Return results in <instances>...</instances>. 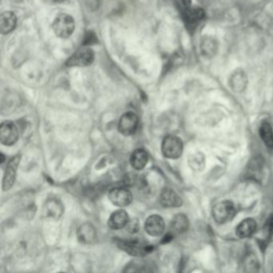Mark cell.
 <instances>
[{
  "mask_svg": "<svg viewBox=\"0 0 273 273\" xmlns=\"http://www.w3.org/2000/svg\"><path fill=\"white\" fill-rule=\"evenodd\" d=\"M18 139V130L14 123L4 121L0 128V141L5 146H12Z\"/></svg>",
  "mask_w": 273,
  "mask_h": 273,
  "instance_id": "ba28073f",
  "label": "cell"
},
{
  "mask_svg": "<svg viewBox=\"0 0 273 273\" xmlns=\"http://www.w3.org/2000/svg\"><path fill=\"white\" fill-rule=\"evenodd\" d=\"M172 239H173V233H167L165 237H163L161 243L162 244H167V243L170 242Z\"/></svg>",
  "mask_w": 273,
  "mask_h": 273,
  "instance_id": "83f0119b",
  "label": "cell"
},
{
  "mask_svg": "<svg viewBox=\"0 0 273 273\" xmlns=\"http://www.w3.org/2000/svg\"><path fill=\"white\" fill-rule=\"evenodd\" d=\"M189 228V220L184 214L175 215L171 220V229L172 233L175 234H183L188 231Z\"/></svg>",
  "mask_w": 273,
  "mask_h": 273,
  "instance_id": "44dd1931",
  "label": "cell"
},
{
  "mask_svg": "<svg viewBox=\"0 0 273 273\" xmlns=\"http://www.w3.org/2000/svg\"><path fill=\"white\" fill-rule=\"evenodd\" d=\"M260 136L268 147H273V132L271 125L268 122H264L259 130Z\"/></svg>",
  "mask_w": 273,
  "mask_h": 273,
  "instance_id": "7402d4cb",
  "label": "cell"
},
{
  "mask_svg": "<svg viewBox=\"0 0 273 273\" xmlns=\"http://www.w3.org/2000/svg\"><path fill=\"white\" fill-rule=\"evenodd\" d=\"M117 245L120 249L129 253L133 257H142L151 253L153 247L150 245H143L137 241H117Z\"/></svg>",
  "mask_w": 273,
  "mask_h": 273,
  "instance_id": "277c9868",
  "label": "cell"
},
{
  "mask_svg": "<svg viewBox=\"0 0 273 273\" xmlns=\"http://www.w3.org/2000/svg\"><path fill=\"white\" fill-rule=\"evenodd\" d=\"M165 229L164 220L159 215H151L146 220L145 230L151 237H159Z\"/></svg>",
  "mask_w": 273,
  "mask_h": 273,
  "instance_id": "30bf717a",
  "label": "cell"
},
{
  "mask_svg": "<svg viewBox=\"0 0 273 273\" xmlns=\"http://www.w3.org/2000/svg\"><path fill=\"white\" fill-rule=\"evenodd\" d=\"M236 208L233 202L224 200L216 204L212 208V216L218 224H225L234 218Z\"/></svg>",
  "mask_w": 273,
  "mask_h": 273,
  "instance_id": "7a4b0ae2",
  "label": "cell"
},
{
  "mask_svg": "<svg viewBox=\"0 0 273 273\" xmlns=\"http://www.w3.org/2000/svg\"><path fill=\"white\" fill-rule=\"evenodd\" d=\"M245 266L248 271L254 272L255 268L259 267L257 259L254 256H249L247 257L246 260L245 261Z\"/></svg>",
  "mask_w": 273,
  "mask_h": 273,
  "instance_id": "484cf974",
  "label": "cell"
},
{
  "mask_svg": "<svg viewBox=\"0 0 273 273\" xmlns=\"http://www.w3.org/2000/svg\"><path fill=\"white\" fill-rule=\"evenodd\" d=\"M129 222V216L126 211L117 210L111 215L108 220V226L112 230H120L126 228L127 224Z\"/></svg>",
  "mask_w": 273,
  "mask_h": 273,
  "instance_id": "e0dca14e",
  "label": "cell"
},
{
  "mask_svg": "<svg viewBox=\"0 0 273 273\" xmlns=\"http://www.w3.org/2000/svg\"><path fill=\"white\" fill-rule=\"evenodd\" d=\"M180 1L184 6V8H188L190 6H192V0H180Z\"/></svg>",
  "mask_w": 273,
  "mask_h": 273,
  "instance_id": "f1b7e54d",
  "label": "cell"
},
{
  "mask_svg": "<svg viewBox=\"0 0 273 273\" xmlns=\"http://www.w3.org/2000/svg\"><path fill=\"white\" fill-rule=\"evenodd\" d=\"M3 161H4V155L2 154V163H3Z\"/></svg>",
  "mask_w": 273,
  "mask_h": 273,
  "instance_id": "f546056e",
  "label": "cell"
},
{
  "mask_svg": "<svg viewBox=\"0 0 273 273\" xmlns=\"http://www.w3.org/2000/svg\"><path fill=\"white\" fill-rule=\"evenodd\" d=\"M205 18V12L200 7H192L185 8L184 12V18L187 27L189 29H195L200 24L201 21Z\"/></svg>",
  "mask_w": 273,
  "mask_h": 273,
  "instance_id": "8fae6325",
  "label": "cell"
},
{
  "mask_svg": "<svg viewBox=\"0 0 273 273\" xmlns=\"http://www.w3.org/2000/svg\"><path fill=\"white\" fill-rule=\"evenodd\" d=\"M108 198L112 204L119 208L129 206L133 200L132 192L129 189L121 187L111 190L108 194Z\"/></svg>",
  "mask_w": 273,
  "mask_h": 273,
  "instance_id": "52a82bcc",
  "label": "cell"
},
{
  "mask_svg": "<svg viewBox=\"0 0 273 273\" xmlns=\"http://www.w3.org/2000/svg\"><path fill=\"white\" fill-rule=\"evenodd\" d=\"M55 1H58V2H59V1H62V0H55Z\"/></svg>",
  "mask_w": 273,
  "mask_h": 273,
  "instance_id": "4dcf8cb0",
  "label": "cell"
},
{
  "mask_svg": "<svg viewBox=\"0 0 273 273\" xmlns=\"http://www.w3.org/2000/svg\"><path fill=\"white\" fill-rule=\"evenodd\" d=\"M17 1H18V0H17Z\"/></svg>",
  "mask_w": 273,
  "mask_h": 273,
  "instance_id": "1f68e13d",
  "label": "cell"
},
{
  "mask_svg": "<svg viewBox=\"0 0 273 273\" xmlns=\"http://www.w3.org/2000/svg\"><path fill=\"white\" fill-rule=\"evenodd\" d=\"M98 43V37L96 35L94 31H88L86 32L84 35V40H83V45L85 47L92 46Z\"/></svg>",
  "mask_w": 273,
  "mask_h": 273,
  "instance_id": "603a6c76",
  "label": "cell"
},
{
  "mask_svg": "<svg viewBox=\"0 0 273 273\" xmlns=\"http://www.w3.org/2000/svg\"><path fill=\"white\" fill-rule=\"evenodd\" d=\"M204 163H205L204 157L201 153H199L197 155H195V157L192 159V164L194 165V169L201 171L204 168Z\"/></svg>",
  "mask_w": 273,
  "mask_h": 273,
  "instance_id": "d4e9b609",
  "label": "cell"
},
{
  "mask_svg": "<svg viewBox=\"0 0 273 273\" xmlns=\"http://www.w3.org/2000/svg\"><path fill=\"white\" fill-rule=\"evenodd\" d=\"M159 201L166 208H179L183 204V200L180 196L171 188L162 190L159 196Z\"/></svg>",
  "mask_w": 273,
  "mask_h": 273,
  "instance_id": "4fadbf2b",
  "label": "cell"
},
{
  "mask_svg": "<svg viewBox=\"0 0 273 273\" xmlns=\"http://www.w3.org/2000/svg\"><path fill=\"white\" fill-rule=\"evenodd\" d=\"M257 228V224L255 220L251 218L246 219L243 220L242 222L237 226L236 233L237 237L240 238H248L255 233Z\"/></svg>",
  "mask_w": 273,
  "mask_h": 273,
  "instance_id": "ffe728a7",
  "label": "cell"
},
{
  "mask_svg": "<svg viewBox=\"0 0 273 273\" xmlns=\"http://www.w3.org/2000/svg\"><path fill=\"white\" fill-rule=\"evenodd\" d=\"M52 28L56 36L67 39L72 35L75 30V20L69 14L61 13L55 18Z\"/></svg>",
  "mask_w": 273,
  "mask_h": 273,
  "instance_id": "6da1fadb",
  "label": "cell"
},
{
  "mask_svg": "<svg viewBox=\"0 0 273 273\" xmlns=\"http://www.w3.org/2000/svg\"><path fill=\"white\" fill-rule=\"evenodd\" d=\"M139 118L134 112H126L121 117L119 122V131L125 136H133L136 132Z\"/></svg>",
  "mask_w": 273,
  "mask_h": 273,
  "instance_id": "8992f818",
  "label": "cell"
},
{
  "mask_svg": "<svg viewBox=\"0 0 273 273\" xmlns=\"http://www.w3.org/2000/svg\"><path fill=\"white\" fill-rule=\"evenodd\" d=\"M229 86L235 92H242L248 86V76L245 71L237 69L233 72L229 79Z\"/></svg>",
  "mask_w": 273,
  "mask_h": 273,
  "instance_id": "5bb4252c",
  "label": "cell"
},
{
  "mask_svg": "<svg viewBox=\"0 0 273 273\" xmlns=\"http://www.w3.org/2000/svg\"><path fill=\"white\" fill-rule=\"evenodd\" d=\"M45 216L53 220H59L64 212V207L61 201L57 199H50L46 202L44 205Z\"/></svg>",
  "mask_w": 273,
  "mask_h": 273,
  "instance_id": "2e32d148",
  "label": "cell"
},
{
  "mask_svg": "<svg viewBox=\"0 0 273 273\" xmlns=\"http://www.w3.org/2000/svg\"><path fill=\"white\" fill-rule=\"evenodd\" d=\"M17 18L15 14L10 11H5L0 16V31L2 35H6L16 27Z\"/></svg>",
  "mask_w": 273,
  "mask_h": 273,
  "instance_id": "ac0fdd59",
  "label": "cell"
},
{
  "mask_svg": "<svg viewBox=\"0 0 273 273\" xmlns=\"http://www.w3.org/2000/svg\"><path fill=\"white\" fill-rule=\"evenodd\" d=\"M127 231L131 234H136L138 233L139 230V222L137 219H133L132 220H129L126 226Z\"/></svg>",
  "mask_w": 273,
  "mask_h": 273,
  "instance_id": "4316f807",
  "label": "cell"
},
{
  "mask_svg": "<svg viewBox=\"0 0 273 273\" xmlns=\"http://www.w3.org/2000/svg\"><path fill=\"white\" fill-rule=\"evenodd\" d=\"M94 52L92 49L84 47L76 51V53L67 59V67H88L94 62Z\"/></svg>",
  "mask_w": 273,
  "mask_h": 273,
  "instance_id": "5b68a950",
  "label": "cell"
},
{
  "mask_svg": "<svg viewBox=\"0 0 273 273\" xmlns=\"http://www.w3.org/2000/svg\"><path fill=\"white\" fill-rule=\"evenodd\" d=\"M263 229L265 237L267 238H272L273 237V214L270 215L265 221Z\"/></svg>",
  "mask_w": 273,
  "mask_h": 273,
  "instance_id": "cb8c5ba5",
  "label": "cell"
},
{
  "mask_svg": "<svg viewBox=\"0 0 273 273\" xmlns=\"http://www.w3.org/2000/svg\"><path fill=\"white\" fill-rule=\"evenodd\" d=\"M162 152L167 159H176L181 156L184 144L179 137L167 136L162 142Z\"/></svg>",
  "mask_w": 273,
  "mask_h": 273,
  "instance_id": "3957f363",
  "label": "cell"
},
{
  "mask_svg": "<svg viewBox=\"0 0 273 273\" xmlns=\"http://www.w3.org/2000/svg\"><path fill=\"white\" fill-rule=\"evenodd\" d=\"M20 160V155H14L7 163L4 176H3V180H2V190L5 192L10 190L14 185L15 178H16L17 169H18Z\"/></svg>",
  "mask_w": 273,
  "mask_h": 273,
  "instance_id": "9c48e42d",
  "label": "cell"
},
{
  "mask_svg": "<svg viewBox=\"0 0 273 273\" xmlns=\"http://www.w3.org/2000/svg\"><path fill=\"white\" fill-rule=\"evenodd\" d=\"M200 52L206 59H212L218 51V43L213 37L204 36L200 41Z\"/></svg>",
  "mask_w": 273,
  "mask_h": 273,
  "instance_id": "9a60e30c",
  "label": "cell"
},
{
  "mask_svg": "<svg viewBox=\"0 0 273 273\" xmlns=\"http://www.w3.org/2000/svg\"><path fill=\"white\" fill-rule=\"evenodd\" d=\"M148 162V155L143 149H136L131 155L130 163L135 170L140 171L143 169Z\"/></svg>",
  "mask_w": 273,
  "mask_h": 273,
  "instance_id": "d6986e66",
  "label": "cell"
},
{
  "mask_svg": "<svg viewBox=\"0 0 273 273\" xmlns=\"http://www.w3.org/2000/svg\"><path fill=\"white\" fill-rule=\"evenodd\" d=\"M77 238L80 243L84 245H92L96 242L97 233L95 227L90 223L82 224L77 230Z\"/></svg>",
  "mask_w": 273,
  "mask_h": 273,
  "instance_id": "7c38bea8",
  "label": "cell"
}]
</instances>
